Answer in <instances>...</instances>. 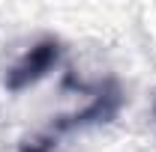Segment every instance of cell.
Returning <instances> with one entry per match:
<instances>
[{
    "label": "cell",
    "instance_id": "6da1fadb",
    "mask_svg": "<svg viewBox=\"0 0 156 152\" xmlns=\"http://www.w3.org/2000/svg\"><path fill=\"white\" fill-rule=\"evenodd\" d=\"M57 60H60V45L54 42V39L36 42V45L27 48V51L18 57V63L6 72V90L21 93V90L33 87L36 81H42V78L57 66Z\"/></svg>",
    "mask_w": 156,
    "mask_h": 152
},
{
    "label": "cell",
    "instance_id": "7a4b0ae2",
    "mask_svg": "<svg viewBox=\"0 0 156 152\" xmlns=\"http://www.w3.org/2000/svg\"><path fill=\"white\" fill-rule=\"evenodd\" d=\"M120 104H123L120 90H117V87H108V90H105V93H99L96 98L81 111V114L66 116L57 128H78V125H90V122H108V119L120 111Z\"/></svg>",
    "mask_w": 156,
    "mask_h": 152
},
{
    "label": "cell",
    "instance_id": "3957f363",
    "mask_svg": "<svg viewBox=\"0 0 156 152\" xmlns=\"http://www.w3.org/2000/svg\"><path fill=\"white\" fill-rule=\"evenodd\" d=\"M21 152H51V143L48 140H36V143H27Z\"/></svg>",
    "mask_w": 156,
    "mask_h": 152
}]
</instances>
